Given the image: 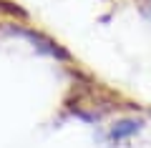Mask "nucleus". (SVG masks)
<instances>
[{"instance_id": "f257e3e1", "label": "nucleus", "mask_w": 151, "mask_h": 148, "mask_svg": "<svg viewBox=\"0 0 151 148\" xmlns=\"http://www.w3.org/2000/svg\"><path fill=\"white\" fill-rule=\"evenodd\" d=\"M139 128H141L139 121H121V123H116V126L111 128V138H113V141H124V138L134 136Z\"/></svg>"}]
</instances>
